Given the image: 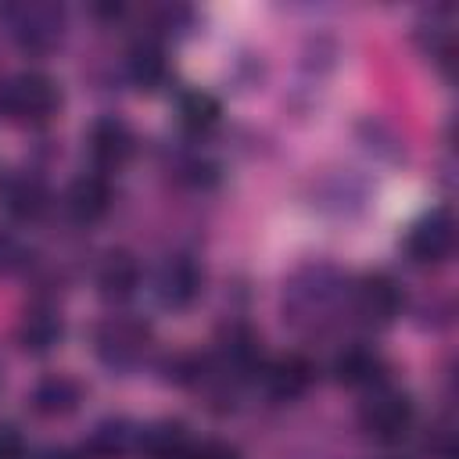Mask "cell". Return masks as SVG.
I'll use <instances>...</instances> for the list:
<instances>
[{"label": "cell", "mask_w": 459, "mask_h": 459, "mask_svg": "<svg viewBox=\"0 0 459 459\" xmlns=\"http://www.w3.org/2000/svg\"><path fill=\"white\" fill-rule=\"evenodd\" d=\"M0 108L18 122H47L57 111V86L43 72H22L0 90Z\"/></svg>", "instance_id": "obj_1"}, {"label": "cell", "mask_w": 459, "mask_h": 459, "mask_svg": "<svg viewBox=\"0 0 459 459\" xmlns=\"http://www.w3.org/2000/svg\"><path fill=\"white\" fill-rule=\"evenodd\" d=\"M359 420H362L369 437H377V441H402L409 434V427H412V402H409V394L380 384L366 398Z\"/></svg>", "instance_id": "obj_2"}, {"label": "cell", "mask_w": 459, "mask_h": 459, "mask_svg": "<svg viewBox=\"0 0 459 459\" xmlns=\"http://www.w3.org/2000/svg\"><path fill=\"white\" fill-rule=\"evenodd\" d=\"M452 244H455V226H452V215H448L445 208L423 215V219L409 230V237H405V251H409L416 262H423V265L448 258Z\"/></svg>", "instance_id": "obj_3"}, {"label": "cell", "mask_w": 459, "mask_h": 459, "mask_svg": "<svg viewBox=\"0 0 459 459\" xmlns=\"http://www.w3.org/2000/svg\"><path fill=\"white\" fill-rule=\"evenodd\" d=\"M398 308H402V290H398V283L391 276H380L377 273V276H366L355 287V312L366 323L384 326V323H391L398 316Z\"/></svg>", "instance_id": "obj_4"}, {"label": "cell", "mask_w": 459, "mask_h": 459, "mask_svg": "<svg viewBox=\"0 0 459 459\" xmlns=\"http://www.w3.org/2000/svg\"><path fill=\"white\" fill-rule=\"evenodd\" d=\"M90 154L97 161V169H122L133 154V133L126 122L118 118H100L90 129Z\"/></svg>", "instance_id": "obj_5"}, {"label": "cell", "mask_w": 459, "mask_h": 459, "mask_svg": "<svg viewBox=\"0 0 459 459\" xmlns=\"http://www.w3.org/2000/svg\"><path fill=\"white\" fill-rule=\"evenodd\" d=\"M65 204H68V215H72L75 222H97V219L111 208V183H108V176H100V172L79 176V179L68 186Z\"/></svg>", "instance_id": "obj_6"}, {"label": "cell", "mask_w": 459, "mask_h": 459, "mask_svg": "<svg viewBox=\"0 0 459 459\" xmlns=\"http://www.w3.org/2000/svg\"><path fill=\"white\" fill-rule=\"evenodd\" d=\"M143 344H147V330L140 323H129V319H111L97 333V348H100L104 362H111V366L133 362L143 351Z\"/></svg>", "instance_id": "obj_7"}, {"label": "cell", "mask_w": 459, "mask_h": 459, "mask_svg": "<svg viewBox=\"0 0 459 459\" xmlns=\"http://www.w3.org/2000/svg\"><path fill=\"white\" fill-rule=\"evenodd\" d=\"M333 373L341 384L348 387H380V377H384V362L373 348H362V344H351L344 348L337 359H333Z\"/></svg>", "instance_id": "obj_8"}, {"label": "cell", "mask_w": 459, "mask_h": 459, "mask_svg": "<svg viewBox=\"0 0 459 459\" xmlns=\"http://www.w3.org/2000/svg\"><path fill=\"white\" fill-rule=\"evenodd\" d=\"M11 18V32L25 47H43L57 36V11L54 7H11L4 11Z\"/></svg>", "instance_id": "obj_9"}, {"label": "cell", "mask_w": 459, "mask_h": 459, "mask_svg": "<svg viewBox=\"0 0 459 459\" xmlns=\"http://www.w3.org/2000/svg\"><path fill=\"white\" fill-rule=\"evenodd\" d=\"M136 445L147 459H186L190 437L183 423H154V427L136 430Z\"/></svg>", "instance_id": "obj_10"}, {"label": "cell", "mask_w": 459, "mask_h": 459, "mask_svg": "<svg viewBox=\"0 0 459 459\" xmlns=\"http://www.w3.org/2000/svg\"><path fill=\"white\" fill-rule=\"evenodd\" d=\"M197 287H201V273H197V265H194L190 258H172V262H165V269H161V276H158V294H161L165 305H176V308H179V305L194 301Z\"/></svg>", "instance_id": "obj_11"}, {"label": "cell", "mask_w": 459, "mask_h": 459, "mask_svg": "<svg viewBox=\"0 0 459 459\" xmlns=\"http://www.w3.org/2000/svg\"><path fill=\"white\" fill-rule=\"evenodd\" d=\"M0 197H4V208L18 219H36L47 208V186L36 176H11Z\"/></svg>", "instance_id": "obj_12"}, {"label": "cell", "mask_w": 459, "mask_h": 459, "mask_svg": "<svg viewBox=\"0 0 459 459\" xmlns=\"http://www.w3.org/2000/svg\"><path fill=\"white\" fill-rule=\"evenodd\" d=\"M312 380V366L301 355H283L265 366V387L276 398H298Z\"/></svg>", "instance_id": "obj_13"}, {"label": "cell", "mask_w": 459, "mask_h": 459, "mask_svg": "<svg viewBox=\"0 0 459 459\" xmlns=\"http://www.w3.org/2000/svg\"><path fill=\"white\" fill-rule=\"evenodd\" d=\"M97 283H100V294H104V298L122 301V298H129V294L136 290V283H140V265H136L126 251H115V255H108V262L100 265Z\"/></svg>", "instance_id": "obj_14"}, {"label": "cell", "mask_w": 459, "mask_h": 459, "mask_svg": "<svg viewBox=\"0 0 459 459\" xmlns=\"http://www.w3.org/2000/svg\"><path fill=\"white\" fill-rule=\"evenodd\" d=\"M79 405V387L68 377H47L32 391V409L39 416H65Z\"/></svg>", "instance_id": "obj_15"}, {"label": "cell", "mask_w": 459, "mask_h": 459, "mask_svg": "<svg viewBox=\"0 0 459 459\" xmlns=\"http://www.w3.org/2000/svg\"><path fill=\"white\" fill-rule=\"evenodd\" d=\"M18 337L29 351H50L57 341H61V319L54 308H29L22 326H18Z\"/></svg>", "instance_id": "obj_16"}, {"label": "cell", "mask_w": 459, "mask_h": 459, "mask_svg": "<svg viewBox=\"0 0 459 459\" xmlns=\"http://www.w3.org/2000/svg\"><path fill=\"white\" fill-rule=\"evenodd\" d=\"M136 445V430H129V423H100L97 430H93V437H90V455H97V459H118V455H126L129 448Z\"/></svg>", "instance_id": "obj_17"}, {"label": "cell", "mask_w": 459, "mask_h": 459, "mask_svg": "<svg viewBox=\"0 0 459 459\" xmlns=\"http://www.w3.org/2000/svg\"><path fill=\"white\" fill-rule=\"evenodd\" d=\"M179 115H183V126L194 129V133H204L219 122V100L212 93H186L183 104H179Z\"/></svg>", "instance_id": "obj_18"}, {"label": "cell", "mask_w": 459, "mask_h": 459, "mask_svg": "<svg viewBox=\"0 0 459 459\" xmlns=\"http://www.w3.org/2000/svg\"><path fill=\"white\" fill-rule=\"evenodd\" d=\"M129 72H133V79H136L140 86H158L161 75H165V54H161V47L140 43V47L133 50V57H129Z\"/></svg>", "instance_id": "obj_19"}, {"label": "cell", "mask_w": 459, "mask_h": 459, "mask_svg": "<svg viewBox=\"0 0 459 459\" xmlns=\"http://www.w3.org/2000/svg\"><path fill=\"white\" fill-rule=\"evenodd\" d=\"M186 459H237V448L222 445V441H190L186 448Z\"/></svg>", "instance_id": "obj_20"}, {"label": "cell", "mask_w": 459, "mask_h": 459, "mask_svg": "<svg viewBox=\"0 0 459 459\" xmlns=\"http://www.w3.org/2000/svg\"><path fill=\"white\" fill-rule=\"evenodd\" d=\"M25 455V441L14 427H0V459H22Z\"/></svg>", "instance_id": "obj_21"}]
</instances>
